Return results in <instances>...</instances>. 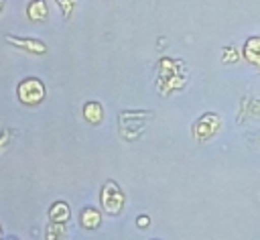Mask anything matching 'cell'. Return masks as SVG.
Instances as JSON below:
<instances>
[{
	"mask_svg": "<svg viewBox=\"0 0 260 240\" xmlns=\"http://www.w3.org/2000/svg\"><path fill=\"white\" fill-rule=\"evenodd\" d=\"M100 201H102V207H104L108 214H112V216H116V214L122 212V207H124V193L120 191V187H118L116 181H108V183L102 187V191H100Z\"/></svg>",
	"mask_w": 260,
	"mask_h": 240,
	"instance_id": "6da1fadb",
	"label": "cell"
},
{
	"mask_svg": "<svg viewBox=\"0 0 260 240\" xmlns=\"http://www.w3.org/2000/svg\"><path fill=\"white\" fill-rule=\"evenodd\" d=\"M45 98V85L37 77H26L18 83V100L26 106L39 104Z\"/></svg>",
	"mask_w": 260,
	"mask_h": 240,
	"instance_id": "7a4b0ae2",
	"label": "cell"
},
{
	"mask_svg": "<svg viewBox=\"0 0 260 240\" xmlns=\"http://www.w3.org/2000/svg\"><path fill=\"white\" fill-rule=\"evenodd\" d=\"M219 124H221V120H219V116L217 114H203L199 120H195V124H193V136L197 138V140H207V138H211L215 132H217V128H219Z\"/></svg>",
	"mask_w": 260,
	"mask_h": 240,
	"instance_id": "3957f363",
	"label": "cell"
},
{
	"mask_svg": "<svg viewBox=\"0 0 260 240\" xmlns=\"http://www.w3.org/2000/svg\"><path fill=\"white\" fill-rule=\"evenodd\" d=\"M242 57L260 69V37H248L244 47H242Z\"/></svg>",
	"mask_w": 260,
	"mask_h": 240,
	"instance_id": "277c9868",
	"label": "cell"
},
{
	"mask_svg": "<svg viewBox=\"0 0 260 240\" xmlns=\"http://www.w3.org/2000/svg\"><path fill=\"white\" fill-rule=\"evenodd\" d=\"M6 41L10 43V45H16V47H20V49H24V51H28V53H45L47 51V47H45V43H41L39 39H24V37H6Z\"/></svg>",
	"mask_w": 260,
	"mask_h": 240,
	"instance_id": "5b68a950",
	"label": "cell"
},
{
	"mask_svg": "<svg viewBox=\"0 0 260 240\" xmlns=\"http://www.w3.org/2000/svg\"><path fill=\"white\" fill-rule=\"evenodd\" d=\"M69 216H71V209H69V205H67L65 201H55V203L49 207V220L55 222V224L67 222Z\"/></svg>",
	"mask_w": 260,
	"mask_h": 240,
	"instance_id": "8992f818",
	"label": "cell"
},
{
	"mask_svg": "<svg viewBox=\"0 0 260 240\" xmlns=\"http://www.w3.org/2000/svg\"><path fill=\"white\" fill-rule=\"evenodd\" d=\"M100 222H102V216H100V212H98L95 207H83V209H81V214H79V224H81L83 228L93 230V228L100 226Z\"/></svg>",
	"mask_w": 260,
	"mask_h": 240,
	"instance_id": "52a82bcc",
	"label": "cell"
},
{
	"mask_svg": "<svg viewBox=\"0 0 260 240\" xmlns=\"http://www.w3.org/2000/svg\"><path fill=\"white\" fill-rule=\"evenodd\" d=\"M81 112H83V118L89 124H100L102 118H104V110H102V104L100 102H87Z\"/></svg>",
	"mask_w": 260,
	"mask_h": 240,
	"instance_id": "ba28073f",
	"label": "cell"
},
{
	"mask_svg": "<svg viewBox=\"0 0 260 240\" xmlns=\"http://www.w3.org/2000/svg\"><path fill=\"white\" fill-rule=\"evenodd\" d=\"M26 14H28V18L30 20H45L47 18V4H45V0H32L30 4H28V8H26Z\"/></svg>",
	"mask_w": 260,
	"mask_h": 240,
	"instance_id": "9c48e42d",
	"label": "cell"
},
{
	"mask_svg": "<svg viewBox=\"0 0 260 240\" xmlns=\"http://www.w3.org/2000/svg\"><path fill=\"white\" fill-rule=\"evenodd\" d=\"M47 240H65V232H63V224H51L47 226Z\"/></svg>",
	"mask_w": 260,
	"mask_h": 240,
	"instance_id": "30bf717a",
	"label": "cell"
},
{
	"mask_svg": "<svg viewBox=\"0 0 260 240\" xmlns=\"http://www.w3.org/2000/svg\"><path fill=\"white\" fill-rule=\"evenodd\" d=\"M238 59H240V51L236 47H225L223 49V57H221L223 63H236Z\"/></svg>",
	"mask_w": 260,
	"mask_h": 240,
	"instance_id": "8fae6325",
	"label": "cell"
},
{
	"mask_svg": "<svg viewBox=\"0 0 260 240\" xmlns=\"http://www.w3.org/2000/svg\"><path fill=\"white\" fill-rule=\"evenodd\" d=\"M148 224H150V218H148V216H144V214L138 216V220H136V226H138V228H146Z\"/></svg>",
	"mask_w": 260,
	"mask_h": 240,
	"instance_id": "7c38bea8",
	"label": "cell"
},
{
	"mask_svg": "<svg viewBox=\"0 0 260 240\" xmlns=\"http://www.w3.org/2000/svg\"><path fill=\"white\" fill-rule=\"evenodd\" d=\"M8 134H10V130H6V132H4V138H2V142H6V140H8V138H10V136H8Z\"/></svg>",
	"mask_w": 260,
	"mask_h": 240,
	"instance_id": "4fadbf2b",
	"label": "cell"
},
{
	"mask_svg": "<svg viewBox=\"0 0 260 240\" xmlns=\"http://www.w3.org/2000/svg\"><path fill=\"white\" fill-rule=\"evenodd\" d=\"M0 234H2V230H0Z\"/></svg>",
	"mask_w": 260,
	"mask_h": 240,
	"instance_id": "5bb4252c",
	"label": "cell"
}]
</instances>
